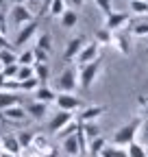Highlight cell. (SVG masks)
I'll return each instance as SVG.
<instances>
[{"instance_id":"cell-31","label":"cell","mask_w":148,"mask_h":157,"mask_svg":"<svg viewBox=\"0 0 148 157\" xmlns=\"http://www.w3.org/2000/svg\"><path fill=\"white\" fill-rule=\"evenodd\" d=\"M17 63H20V66H33V63H37V61H35V52H33V50L20 52V55H17Z\"/></svg>"},{"instance_id":"cell-25","label":"cell","mask_w":148,"mask_h":157,"mask_svg":"<svg viewBox=\"0 0 148 157\" xmlns=\"http://www.w3.org/2000/svg\"><path fill=\"white\" fill-rule=\"evenodd\" d=\"M105 146H107V140H105L102 135H100V137H96V140H91V142H89V155H91V157L100 155Z\"/></svg>"},{"instance_id":"cell-10","label":"cell","mask_w":148,"mask_h":157,"mask_svg":"<svg viewBox=\"0 0 148 157\" xmlns=\"http://www.w3.org/2000/svg\"><path fill=\"white\" fill-rule=\"evenodd\" d=\"M126 22H128V13H124V11H113V13H109V15L105 17V29H109L111 33H118Z\"/></svg>"},{"instance_id":"cell-47","label":"cell","mask_w":148,"mask_h":157,"mask_svg":"<svg viewBox=\"0 0 148 157\" xmlns=\"http://www.w3.org/2000/svg\"><path fill=\"white\" fill-rule=\"evenodd\" d=\"M50 2H52V0H44V2H42V5H44V9H42V13H46V11H48V7H50Z\"/></svg>"},{"instance_id":"cell-38","label":"cell","mask_w":148,"mask_h":157,"mask_svg":"<svg viewBox=\"0 0 148 157\" xmlns=\"http://www.w3.org/2000/svg\"><path fill=\"white\" fill-rule=\"evenodd\" d=\"M96 2V7L105 13V17L109 15V13H113V9H111V0H94Z\"/></svg>"},{"instance_id":"cell-48","label":"cell","mask_w":148,"mask_h":157,"mask_svg":"<svg viewBox=\"0 0 148 157\" xmlns=\"http://www.w3.org/2000/svg\"><path fill=\"white\" fill-rule=\"evenodd\" d=\"M142 118H144V120H148V105L142 109Z\"/></svg>"},{"instance_id":"cell-26","label":"cell","mask_w":148,"mask_h":157,"mask_svg":"<svg viewBox=\"0 0 148 157\" xmlns=\"http://www.w3.org/2000/svg\"><path fill=\"white\" fill-rule=\"evenodd\" d=\"M79 127H81V122L79 120H72L70 124H65L57 135H59V140H65V137H70V135H74V133H76L79 131Z\"/></svg>"},{"instance_id":"cell-43","label":"cell","mask_w":148,"mask_h":157,"mask_svg":"<svg viewBox=\"0 0 148 157\" xmlns=\"http://www.w3.org/2000/svg\"><path fill=\"white\" fill-rule=\"evenodd\" d=\"M0 33L7 35V17H5V11H0Z\"/></svg>"},{"instance_id":"cell-34","label":"cell","mask_w":148,"mask_h":157,"mask_svg":"<svg viewBox=\"0 0 148 157\" xmlns=\"http://www.w3.org/2000/svg\"><path fill=\"white\" fill-rule=\"evenodd\" d=\"M39 85H42V83H39V78H35V76H33V78H26V81H22V83H20L22 92H35Z\"/></svg>"},{"instance_id":"cell-53","label":"cell","mask_w":148,"mask_h":157,"mask_svg":"<svg viewBox=\"0 0 148 157\" xmlns=\"http://www.w3.org/2000/svg\"><path fill=\"white\" fill-rule=\"evenodd\" d=\"M0 7H5V0H0Z\"/></svg>"},{"instance_id":"cell-21","label":"cell","mask_w":148,"mask_h":157,"mask_svg":"<svg viewBox=\"0 0 148 157\" xmlns=\"http://www.w3.org/2000/svg\"><path fill=\"white\" fill-rule=\"evenodd\" d=\"M94 39H96L100 46H111V42H113V33L102 26V29H98V31L94 33Z\"/></svg>"},{"instance_id":"cell-19","label":"cell","mask_w":148,"mask_h":157,"mask_svg":"<svg viewBox=\"0 0 148 157\" xmlns=\"http://www.w3.org/2000/svg\"><path fill=\"white\" fill-rule=\"evenodd\" d=\"M65 11H68V0H52L46 13L52 15V17H61Z\"/></svg>"},{"instance_id":"cell-15","label":"cell","mask_w":148,"mask_h":157,"mask_svg":"<svg viewBox=\"0 0 148 157\" xmlns=\"http://www.w3.org/2000/svg\"><path fill=\"white\" fill-rule=\"evenodd\" d=\"M0 142H2L5 153H13V155H20V153H22V146H20V140H17V135H5Z\"/></svg>"},{"instance_id":"cell-52","label":"cell","mask_w":148,"mask_h":157,"mask_svg":"<svg viewBox=\"0 0 148 157\" xmlns=\"http://www.w3.org/2000/svg\"><path fill=\"white\" fill-rule=\"evenodd\" d=\"M5 153V148H2V142H0V155H2Z\"/></svg>"},{"instance_id":"cell-22","label":"cell","mask_w":148,"mask_h":157,"mask_svg":"<svg viewBox=\"0 0 148 157\" xmlns=\"http://www.w3.org/2000/svg\"><path fill=\"white\" fill-rule=\"evenodd\" d=\"M126 151H128V157H148L146 144H139V142H131L126 146Z\"/></svg>"},{"instance_id":"cell-54","label":"cell","mask_w":148,"mask_h":157,"mask_svg":"<svg viewBox=\"0 0 148 157\" xmlns=\"http://www.w3.org/2000/svg\"><path fill=\"white\" fill-rule=\"evenodd\" d=\"M37 2H44V0H37Z\"/></svg>"},{"instance_id":"cell-27","label":"cell","mask_w":148,"mask_h":157,"mask_svg":"<svg viewBox=\"0 0 148 157\" xmlns=\"http://www.w3.org/2000/svg\"><path fill=\"white\" fill-rule=\"evenodd\" d=\"M11 63H17V55L13 52V50H9V48H5V50H0V66H11Z\"/></svg>"},{"instance_id":"cell-36","label":"cell","mask_w":148,"mask_h":157,"mask_svg":"<svg viewBox=\"0 0 148 157\" xmlns=\"http://www.w3.org/2000/svg\"><path fill=\"white\" fill-rule=\"evenodd\" d=\"M5 74V78H17V72H20V63H11V66H5L0 70Z\"/></svg>"},{"instance_id":"cell-24","label":"cell","mask_w":148,"mask_h":157,"mask_svg":"<svg viewBox=\"0 0 148 157\" xmlns=\"http://www.w3.org/2000/svg\"><path fill=\"white\" fill-rule=\"evenodd\" d=\"M48 76H50V68H48V63H35V78H39V83H42V85H46Z\"/></svg>"},{"instance_id":"cell-14","label":"cell","mask_w":148,"mask_h":157,"mask_svg":"<svg viewBox=\"0 0 148 157\" xmlns=\"http://www.w3.org/2000/svg\"><path fill=\"white\" fill-rule=\"evenodd\" d=\"M33 96H35V101L46 103V105H50V103L57 101V92H54L52 87H48V85H39V87L33 92Z\"/></svg>"},{"instance_id":"cell-18","label":"cell","mask_w":148,"mask_h":157,"mask_svg":"<svg viewBox=\"0 0 148 157\" xmlns=\"http://www.w3.org/2000/svg\"><path fill=\"white\" fill-rule=\"evenodd\" d=\"M46 103H39V101H33L28 107H26V111L31 113V118L33 120H44V116H46Z\"/></svg>"},{"instance_id":"cell-11","label":"cell","mask_w":148,"mask_h":157,"mask_svg":"<svg viewBox=\"0 0 148 157\" xmlns=\"http://www.w3.org/2000/svg\"><path fill=\"white\" fill-rule=\"evenodd\" d=\"M74 120V118H72V111H57V113H54L52 118H50V122H48V131H52V133H59L65 124H70Z\"/></svg>"},{"instance_id":"cell-32","label":"cell","mask_w":148,"mask_h":157,"mask_svg":"<svg viewBox=\"0 0 148 157\" xmlns=\"http://www.w3.org/2000/svg\"><path fill=\"white\" fill-rule=\"evenodd\" d=\"M37 46L44 48L46 52H52V37H50V33H42L39 37H37Z\"/></svg>"},{"instance_id":"cell-28","label":"cell","mask_w":148,"mask_h":157,"mask_svg":"<svg viewBox=\"0 0 148 157\" xmlns=\"http://www.w3.org/2000/svg\"><path fill=\"white\" fill-rule=\"evenodd\" d=\"M83 131H85V135H87L89 142L96 140V137H100V127H98L96 122H85V124H83Z\"/></svg>"},{"instance_id":"cell-35","label":"cell","mask_w":148,"mask_h":157,"mask_svg":"<svg viewBox=\"0 0 148 157\" xmlns=\"http://www.w3.org/2000/svg\"><path fill=\"white\" fill-rule=\"evenodd\" d=\"M131 33L135 35V37H148V22H137L133 29H131Z\"/></svg>"},{"instance_id":"cell-29","label":"cell","mask_w":148,"mask_h":157,"mask_svg":"<svg viewBox=\"0 0 148 157\" xmlns=\"http://www.w3.org/2000/svg\"><path fill=\"white\" fill-rule=\"evenodd\" d=\"M17 140H20V146L26 151V148H31V146H33L35 133H31V131H20V133H17Z\"/></svg>"},{"instance_id":"cell-44","label":"cell","mask_w":148,"mask_h":157,"mask_svg":"<svg viewBox=\"0 0 148 157\" xmlns=\"http://www.w3.org/2000/svg\"><path fill=\"white\" fill-rule=\"evenodd\" d=\"M68 5H70V7H74V9H79V7H83V5H85V0H68Z\"/></svg>"},{"instance_id":"cell-16","label":"cell","mask_w":148,"mask_h":157,"mask_svg":"<svg viewBox=\"0 0 148 157\" xmlns=\"http://www.w3.org/2000/svg\"><path fill=\"white\" fill-rule=\"evenodd\" d=\"M13 105H20V92H0V111Z\"/></svg>"},{"instance_id":"cell-55","label":"cell","mask_w":148,"mask_h":157,"mask_svg":"<svg viewBox=\"0 0 148 157\" xmlns=\"http://www.w3.org/2000/svg\"><path fill=\"white\" fill-rule=\"evenodd\" d=\"M146 44H148V37H146Z\"/></svg>"},{"instance_id":"cell-49","label":"cell","mask_w":148,"mask_h":157,"mask_svg":"<svg viewBox=\"0 0 148 157\" xmlns=\"http://www.w3.org/2000/svg\"><path fill=\"white\" fill-rule=\"evenodd\" d=\"M0 157H22V155H13V153H2Z\"/></svg>"},{"instance_id":"cell-51","label":"cell","mask_w":148,"mask_h":157,"mask_svg":"<svg viewBox=\"0 0 148 157\" xmlns=\"http://www.w3.org/2000/svg\"><path fill=\"white\" fill-rule=\"evenodd\" d=\"M13 2H15V5H26L28 0H13Z\"/></svg>"},{"instance_id":"cell-1","label":"cell","mask_w":148,"mask_h":157,"mask_svg":"<svg viewBox=\"0 0 148 157\" xmlns=\"http://www.w3.org/2000/svg\"><path fill=\"white\" fill-rule=\"evenodd\" d=\"M142 122H144V118H133V120H128L126 124H122L113 133V144L116 146H128L131 142H135V137L142 129Z\"/></svg>"},{"instance_id":"cell-5","label":"cell","mask_w":148,"mask_h":157,"mask_svg":"<svg viewBox=\"0 0 148 157\" xmlns=\"http://www.w3.org/2000/svg\"><path fill=\"white\" fill-rule=\"evenodd\" d=\"M54 105H57L61 111H81L83 109V101H81V98L74 96V94H68V92H59Z\"/></svg>"},{"instance_id":"cell-9","label":"cell","mask_w":148,"mask_h":157,"mask_svg":"<svg viewBox=\"0 0 148 157\" xmlns=\"http://www.w3.org/2000/svg\"><path fill=\"white\" fill-rule=\"evenodd\" d=\"M102 113H105V105H91V107H83V109L76 113V120H79L81 124H85V122H96Z\"/></svg>"},{"instance_id":"cell-37","label":"cell","mask_w":148,"mask_h":157,"mask_svg":"<svg viewBox=\"0 0 148 157\" xmlns=\"http://www.w3.org/2000/svg\"><path fill=\"white\" fill-rule=\"evenodd\" d=\"M33 52H35V61H37V63H46V61H48V55H50V52H46L44 48L35 46V48H33Z\"/></svg>"},{"instance_id":"cell-41","label":"cell","mask_w":148,"mask_h":157,"mask_svg":"<svg viewBox=\"0 0 148 157\" xmlns=\"http://www.w3.org/2000/svg\"><path fill=\"white\" fill-rule=\"evenodd\" d=\"M13 46H15V44H9V39H7V35H2V33H0V50H5V48L13 50Z\"/></svg>"},{"instance_id":"cell-42","label":"cell","mask_w":148,"mask_h":157,"mask_svg":"<svg viewBox=\"0 0 148 157\" xmlns=\"http://www.w3.org/2000/svg\"><path fill=\"white\" fill-rule=\"evenodd\" d=\"M139 133H142V140H144V144L148 146V120H144V122H142V129H139Z\"/></svg>"},{"instance_id":"cell-20","label":"cell","mask_w":148,"mask_h":157,"mask_svg":"<svg viewBox=\"0 0 148 157\" xmlns=\"http://www.w3.org/2000/svg\"><path fill=\"white\" fill-rule=\"evenodd\" d=\"M59 22H61V26H63V29H74V26L79 24V15H76V11L68 9V11L59 17Z\"/></svg>"},{"instance_id":"cell-46","label":"cell","mask_w":148,"mask_h":157,"mask_svg":"<svg viewBox=\"0 0 148 157\" xmlns=\"http://www.w3.org/2000/svg\"><path fill=\"white\" fill-rule=\"evenodd\" d=\"M118 157H128V151H126V146H118Z\"/></svg>"},{"instance_id":"cell-50","label":"cell","mask_w":148,"mask_h":157,"mask_svg":"<svg viewBox=\"0 0 148 157\" xmlns=\"http://www.w3.org/2000/svg\"><path fill=\"white\" fill-rule=\"evenodd\" d=\"M5 81H7V78H5V74H2V72H0V87H2V85H5Z\"/></svg>"},{"instance_id":"cell-8","label":"cell","mask_w":148,"mask_h":157,"mask_svg":"<svg viewBox=\"0 0 148 157\" xmlns=\"http://www.w3.org/2000/svg\"><path fill=\"white\" fill-rule=\"evenodd\" d=\"M98 57H100V44L94 39L91 44H85V48H83V50H81V55L76 57V63H79V66H85V63L96 61Z\"/></svg>"},{"instance_id":"cell-33","label":"cell","mask_w":148,"mask_h":157,"mask_svg":"<svg viewBox=\"0 0 148 157\" xmlns=\"http://www.w3.org/2000/svg\"><path fill=\"white\" fill-rule=\"evenodd\" d=\"M35 76V66H20V72H17V78L15 81H26V78H33Z\"/></svg>"},{"instance_id":"cell-45","label":"cell","mask_w":148,"mask_h":157,"mask_svg":"<svg viewBox=\"0 0 148 157\" xmlns=\"http://www.w3.org/2000/svg\"><path fill=\"white\" fill-rule=\"evenodd\" d=\"M137 105H139V107L144 109V107L148 105V96H137Z\"/></svg>"},{"instance_id":"cell-23","label":"cell","mask_w":148,"mask_h":157,"mask_svg":"<svg viewBox=\"0 0 148 157\" xmlns=\"http://www.w3.org/2000/svg\"><path fill=\"white\" fill-rule=\"evenodd\" d=\"M128 7L135 15H148V0H128Z\"/></svg>"},{"instance_id":"cell-39","label":"cell","mask_w":148,"mask_h":157,"mask_svg":"<svg viewBox=\"0 0 148 157\" xmlns=\"http://www.w3.org/2000/svg\"><path fill=\"white\" fill-rule=\"evenodd\" d=\"M100 157H118V146H116V144H113V146H111V144H107V146L102 148Z\"/></svg>"},{"instance_id":"cell-7","label":"cell","mask_w":148,"mask_h":157,"mask_svg":"<svg viewBox=\"0 0 148 157\" xmlns=\"http://www.w3.org/2000/svg\"><path fill=\"white\" fill-rule=\"evenodd\" d=\"M85 48V35H76L72 37L70 42L65 44V50H63V59L65 61H72V59H76L81 55V50Z\"/></svg>"},{"instance_id":"cell-2","label":"cell","mask_w":148,"mask_h":157,"mask_svg":"<svg viewBox=\"0 0 148 157\" xmlns=\"http://www.w3.org/2000/svg\"><path fill=\"white\" fill-rule=\"evenodd\" d=\"M100 70H102V59H100V57L96 59V61H91V63L79 66V83H81V87H83L85 92L91 90V85H94V81L98 78Z\"/></svg>"},{"instance_id":"cell-4","label":"cell","mask_w":148,"mask_h":157,"mask_svg":"<svg viewBox=\"0 0 148 157\" xmlns=\"http://www.w3.org/2000/svg\"><path fill=\"white\" fill-rule=\"evenodd\" d=\"M79 85H81V83H79V72L74 70V68H65V70L59 74V78H57V90H59V92L72 94Z\"/></svg>"},{"instance_id":"cell-30","label":"cell","mask_w":148,"mask_h":157,"mask_svg":"<svg viewBox=\"0 0 148 157\" xmlns=\"http://www.w3.org/2000/svg\"><path fill=\"white\" fill-rule=\"evenodd\" d=\"M48 146H50L48 137H46V135H42V133H35V140H33V148H35L37 153H42V151H46Z\"/></svg>"},{"instance_id":"cell-6","label":"cell","mask_w":148,"mask_h":157,"mask_svg":"<svg viewBox=\"0 0 148 157\" xmlns=\"http://www.w3.org/2000/svg\"><path fill=\"white\" fill-rule=\"evenodd\" d=\"M33 20H35V15L28 11L26 5H15L11 9V24L13 26H24V24L33 22Z\"/></svg>"},{"instance_id":"cell-12","label":"cell","mask_w":148,"mask_h":157,"mask_svg":"<svg viewBox=\"0 0 148 157\" xmlns=\"http://www.w3.org/2000/svg\"><path fill=\"white\" fill-rule=\"evenodd\" d=\"M35 33H37V20H33V22L20 26V31H17V35H15V46H24V44H28L31 39L35 37Z\"/></svg>"},{"instance_id":"cell-13","label":"cell","mask_w":148,"mask_h":157,"mask_svg":"<svg viewBox=\"0 0 148 157\" xmlns=\"http://www.w3.org/2000/svg\"><path fill=\"white\" fill-rule=\"evenodd\" d=\"M111 46H113L120 55H128V52L133 50L131 37H128L126 33H113V42H111Z\"/></svg>"},{"instance_id":"cell-3","label":"cell","mask_w":148,"mask_h":157,"mask_svg":"<svg viewBox=\"0 0 148 157\" xmlns=\"http://www.w3.org/2000/svg\"><path fill=\"white\" fill-rule=\"evenodd\" d=\"M26 113L22 105H13V107H7L0 111V122L2 124H9V127H22L26 122Z\"/></svg>"},{"instance_id":"cell-40","label":"cell","mask_w":148,"mask_h":157,"mask_svg":"<svg viewBox=\"0 0 148 157\" xmlns=\"http://www.w3.org/2000/svg\"><path fill=\"white\" fill-rule=\"evenodd\" d=\"M39 155H42V157H57V155H59V148H57V146H52V144H50V146H48L46 151H42Z\"/></svg>"},{"instance_id":"cell-17","label":"cell","mask_w":148,"mask_h":157,"mask_svg":"<svg viewBox=\"0 0 148 157\" xmlns=\"http://www.w3.org/2000/svg\"><path fill=\"white\" fill-rule=\"evenodd\" d=\"M63 142V151L70 155V157H76V155H81V144H79V137H76V133L74 135H70V137H65V140H61Z\"/></svg>"}]
</instances>
